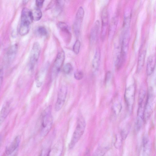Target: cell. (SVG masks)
Segmentation results:
<instances>
[{"label":"cell","instance_id":"obj_37","mask_svg":"<svg viewBox=\"0 0 156 156\" xmlns=\"http://www.w3.org/2000/svg\"><path fill=\"white\" fill-rule=\"evenodd\" d=\"M50 150L48 148H44L42 150L40 156H48Z\"/></svg>","mask_w":156,"mask_h":156},{"label":"cell","instance_id":"obj_5","mask_svg":"<svg viewBox=\"0 0 156 156\" xmlns=\"http://www.w3.org/2000/svg\"><path fill=\"white\" fill-rule=\"evenodd\" d=\"M40 53V45L37 42H35L33 46L30 56L29 68L30 70H34L39 58Z\"/></svg>","mask_w":156,"mask_h":156},{"label":"cell","instance_id":"obj_16","mask_svg":"<svg viewBox=\"0 0 156 156\" xmlns=\"http://www.w3.org/2000/svg\"><path fill=\"white\" fill-rule=\"evenodd\" d=\"M18 48V45L14 44L10 46L6 54V61L8 64L11 63L14 59Z\"/></svg>","mask_w":156,"mask_h":156},{"label":"cell","instance_id":"obj_29","mask_svg":"<svg viewBox=\"0 0 156 156\" xmlns=\"http://www.w3.org/2000/svg\"><path fill=\"white\" fill-rule=\"evenodd\" d=\"M107 147H100L98 148L95 151L93 156H104L108 151Z\"/></svg>","mask_w":156,"mask_h":156},{"label":"cell","instance_id":"obj_19","mask_svg":"<svg viewBox=\"0 0 156 156\" xmlns=\"http://www.w3.org/2000/svg\"><path fill=\"white\" fill-rule=\"evenodd\" d=\"M146 54V51L144 49H141L140 51L138 58L136 67V71L137 73L140 72L143 67Z\"/></svg>","mask_w":156,"mask_h":156},{"label":"cell","instance_id":"obj_22","mask_svg":"<svg viewBox=\"0 0 156 156\" xmlns=\"http://www.w3.org/2000/svg\"><path fill=\"white\" fill-rule=\"evenodd\" d=\"M131 19V14L130 11H127L125 13L123 24V33L129 31Z\"/></svg>","mask_w":156,"mask_h":156},{"label":"cell","instance_id":"obj_18","mask_svg":"<svg viewBox=\"0 0 156 156\" xmlns=\"http://www.w3.org/2000/svg\"><path fill=\"white\" fill-rule=\"evenodd\" d=\"M100 58V51L99 49H97L95 51L92 62V70L94 73L97 72L99 69Z\"/></svg>","mask_w":156,"mask_h":156},{"label":"cell","instance_id":"obj_10","mask_svg":"<svg viewBox=\"0 0 156 156\" xmlns=\"http://www.w3.org/2000/svg\"><path fill=\"white\" fill-rule=\"evenodd\" d=\"M129 31L123 33L121 44V55L122 58L125 60L127 53L129 41Z\"/></svg>","mask_w":156,"mask_h":156},{"label":"cell","instance_id":"obj_30","mask_svg":"<svg viewBox=\"0 0 156 156\" xmlns=\"http://www.w3.org/2000/svg\"><path fill=\"white\" fill-rule=\"evenodd\" d=\"M145 94L146 90L145 88L144 87H142L139 91L138 100V104L143 103Z\"/></svg>","mask_w":156,"mask_h":156},{"label":"cell","instance_id":"obj_42","mask_svg":"<svg viewBox=\"0 0 156 156\" xmlns=\"http://www.w3.org/2000/svg\"><path fill=\"white\" fill-rule=\"evenodd\" d=\"M18 150H17L14 152L12 153L11 154L7 155L8 156H16L17 154Z\"/></svg>","mask_w":156,"mask_h":156},{"label":"cell","instance_id":"obj_21","mask_svg":"<svg viewBox=\"0 0 156 156\" xmlns=\"http://www.w3.org/2000/svg\"><path fill=\"white\" fill-rule=\"evenodd\" d=\"M47 70L46 69H41L37 75L35 79V83L37 87H41L44 80Z\"/></svg>","mask_w":156,"mask_h":156},{"label":"cell","instance_id":"obj_38","mask_svg":"<svg viewBox=\"0 0 156 156\" xmlns=\"http://www.w3.org/2000/svg\"><path fill=\"white\" fill-rule=\"evenodd\" d=\"M112 74L111 72L109 71L107 72L105 79V82L106 83H108L111 78Z\"/></svg>","mask_w":156,"mask_h":156},{"label":"cell","instance_id":"obj_39","mask_svg":"<svg viewBox=\"0 0 156 156\" xmlns=\"http://www.w3.org/2000/svg\"><path fill=\"white\" fill-rule=\"evenodd\" d=\"M44 0H37L36 1V5L37 8H41L43 5Z\"/></svg>","mask_w":156,"mask_h":156},{"label":"cell","instance_id":"obj_31","mask_svg":"<svg viewBox=\"0 0 156 156\" xmlns=\"http://www.w3.org/2000/svg\"><path fill=\"white\" fill-rule=\"evenodd\" d=\"M36 31L37 34L41 36H45L48 34V31L45 27L40 26L37 27Z\"/></svg>","mask_w":156,"mask_h":156},{"label":"cell","instance_id":"obj_9","mask_svg":"<svg viewBox=\"0 0 156 156\" xmlns=\"http://www.w3.org/2000/svg\"><path fill=\"white\" fill-rule=\"evenodd\" d=\"M84 14V11L82 7H80L77 12L75 20L73 25L74 31L76 35H78L80 32L81 23Z\"/></svg>","mask_w":156,"mask_h":156},{"label":"cell","instance_id":"obj_34","mask_svg":"<svg viewBox=\"0 0 156 156\" xmlns=\"http://www.w3.org/2000/svg\"><path fill=\"white\" fill-rule=\"evenodd\" d=\"M122 139L120 135L117 136L116 140L114 144L115 147L117 149H119L121 147L122 144Z\"/></svg>","mask_w":156,"mask_h":156},{"label":"cell","instance_id":"obj_3","mask_svg":"<svg viewBox=\"0 0 156 156\" xmlns=\"http://www.w3.org/2000/svg\"><path fill=\"white\" fill-rule=\"evenodd\" d=\"M154 97L152 90H149L144 105V122H146L150 118L154 107Z\"/></svg>","mask_w":156,"mask_h":156},{"label":"cell","instance_id":"obj_12","mask_svg":"<svg viewBox=\"0 0 156 156\" xmlns=\"http://www.w3.org/2000/svg\"><path fill=\"white\" fill-rule=\"evenodd\" d=\"M143 104L138 105L137 112V117L135 125L136 129L139 131L141 128L144 122V109Z\"/></svg>","mask_w":156,"mask_h":156},{"label":"cell","instance_id":"obj_41","mask_svg":"<svg viewBox=\"0 0 156 156\" xmlns=\"http://www.w3.org/2000/svg\"><path fill=\"white\" fill-rule=\"evenodd\" d=\"M83 156H90V151L89 149H87Z\"/></svg>","mask_w":156,"mask_h":156},{"label":"cell","instance_id":"obj_32","mask_svg":"<svg viewBox=\"0 0 156 156\" xmlns=\"http://www.w3.org/2000/svg\"><path fill=\"white\" fill-rule=\"evenodd\" d=\"M73 69L72 66L70 63L66 64L63 67V70L64 73L67 74H69Z\"/></svg>","mask_w":156,"mask_h":156},{"label":"cell","instance_id":"obj_17","mask_svg":"<svg viewBox=\"0 0 156 156\" xmlns=\"http://www.w3.org/2000/svg\"><path fill=\"white\" fill-rule=\"evenodd\" d=\"M155 56L154 55H150L147 58L146 73L147 75H151L153 72L155 65Z\"/></svg>","mask_w":156,"mask_h":156},{"label":"cell","instance_id":"obj_35","mask_svg":"<svg viewBox=\"0 0 156 156\" xmlns=\"http://www.w3.org/2000/svg\"><path fill=\"white\" fill-rule=\"evenodd\" d=\"M74 77L78 80H81L83 77V73L80 71H76L74 74Z\"/></svg>","mask_w":156,"mask_h":156},{"label":"cell","instance_id":"obj_2","mask_svg":"<svg viewBox=\"0 0 156 156\" xmlns=\"http://www.w3.org/2000/svg\"><path fill=\"white\" fill-rule=\"evenodd\" d=\"M86 127V122L82 116L78 118L77 124L69 144V148L72 149L83 134Z\"/></svg>","mask_w":156,"mask_h":156},{"label":"cell","instance_id":"obj_14","mask_svg":"<svg viewBox=\"0 0 156 156\" xmlns=\"http://www.w3.org/2000/svg\"><path fill=\"white\" fill-rule=\"evenodd\" d=\"M100 26L99 21L97 20L91 29L90 34V41L92 44L95 43L97 40Z\"/></svg>","mask_w":156,"mask_h":156},{"label":"cell","instance_id":"obj_28","mask_svg":"<svg viewBox=\"0 0 156 156\" xmlns=\"http://www.w3.org/2000/svg\"><path fill=\"white\" fill-rule=\"evenodd\" d=\"M30 29V26L20 24L19 31L20 34L21 36H24L29 32Z\"/></svg>","mask_w":156,"mask_h":156},{"label":"cell","instance_id":"obj_7","mask_svg":"<svg viewBox=\"0 0 156 156\" xmlns=\"http://www.w3.org/2000/svg\"><path fill=\"white\" fill-rule=\"evenodd\" d=\"M67 93V88L66 86L65 85L62 86L59 90L55 105V109L56 111L60 110L63 106Z\"/></svg>","mask_w":156,"mask_h":156},{"label":"cell","instance_id":"obj_11","mask_svg":"<svg viewBox=\"0 0 156 156\" xmlns=\"http://www.w3.org/2000/svg\"><path fill=\"white\" fill-rule=\"evenodd\" d=\"M33 20L31 11L27 8H23L21 12L20 24L30 26Z\"/></svg>","mask_w":156,"mask_h":156},{"label":"cell","instance_id":"obj_6","mask_svg":"<svg viewBox=\"0 0 156 156\" xmlns=\"http://www.w3.org/2000/svg\"><path fill=\"white\" fill-rule=\"evenodd\" d=\"M65 59V54L62 50L59 51L54 61L52 71V77L54 78L58 74Z\"/></svg>","mask_w":156,"mask_h":156},{"label":"cell","instance_id":"obj_20","mask_svg":"<svg viewBox=\"0 0 156 156\" xmlns=\"http://www.w3.org/2000/svg\"><path fill=\"white\" fill-rule=\"evenodd\" d=\"M10 103L7 102L4 104L0 112V125L4 122L10 111Z\"/></svg>","mask_w":156,"mask_h":156},{"label":"cell","instance_id":"obj_13","mask_svg":"<svg viewBox=\"0 0 156 156\" xmlns=\"http://www.w3.org/2000/svg\"><path fill=\"white\" fill-rule=\"evenodd\" d=\"M118 18L117 16L112 17L110 23L108 28V37L109 40L113 38L116 30Z\"/></svg>","mask_w":156,"mask_h":156},{"label":"cell","instance_id":"obj_40","mask_svg":"<svg viewBox=\"0 0 156 156\" xmlns=\"http://www.w3.org/2000/svg\"><path fill=\"white\" fill-rule=\"evenodd\" d=\"M3 72L2 70H0V89L3 81Z\"/></svg>","mask_w":156,"mask_h":156},{"label":"cell","instance_id":"obj_1","mask_svg":"<svg viewBox=\"0 0 156 156\" xmlns=\"http://www.w3.org/2000/svg\"><path fill=\"white\" fill-rule=\"evenodd\" d=\"M51 110V106L49 105L43 112L41 130V134L42 136H46L51 128L53 121Z\"/></svg>","mask_w":156,"mask_h":156},{"label":"cell","instance_id":"obj_26","mask_svg":"<svg viewBox=\"0 0 156 156\" xmlns=\"http://www.w3.org/2000/svg\"><path fill=\"white\" fill-rule=\"evenodd\" d=\"M31 12L33 20L37 21L41 19L42 16V13L40 9L37 8Z\"/></svg>","mask_w":156,"mask_h":156},{"label":"cell","instance_id":"obj_8","mask_svg":"<svg viewBox=\"0 0 156 156\" xmlns=\"http://www.w3.org/2000/svg\"><path fill=\"white\" fill-rule=\"evenodd\" d=\"M108 12L106 7L103 9L101 16V38L103 41L106 35L108 29Z\"/></svg>","mask_w":156,"mask_h":156},{"label":"cell","instance_id":"obj_4","mask_svg":"<svg viewBox=\"0 0 156 156\" xmlns=\"http://www.w3.org/2000/svg\"><path fill=\"white\" fill-rule=\"evenodd\" d=\"M136 86L133 84L128 87L124 93V98L129 112L131 113L134 105Z\"/></svg>","mask_w":156,"mask_h":156},{"label":"cell","instance_id":"obj_15","mask_svg":"<svg viewBox=\"0 0 156 156\" xmlns=\"http://www.w3.org/2000/svg\"><path fill=\"white\" fill-rule=\"evenodd\" d=\"M19 136H16L10 144L6 148L5 153L8 155L11 154L18 149L20 142Z\"/></svg>","mask_w":156,"mask_h":156},{"label":"cell","instance_id":"obj_27","mask_svg":"<svg viewBox=\"0 0 156 156\" xmlns=\"http://www.w3.org/2000/svg\"><path fill=\"white\" fill-rule=\"evenodd\" d=\"M122 108V105L120 101L117 100L115 101L112 106V109L114 114L117 115L120 112Z\"/></svg>","mask_w":156,"mask_h":156},{"label":"cell","instance_id":"obj_36","mask_svg":"<svg viewBox=\"0 0 156 156\" xmlns=\"http://www.w3.org/2000/svg\"><path fill=\"white\" fill-rule=\"evenodd\" d=\"M129 131V128L126 127L122 129L121 133L120 136L122 140H125L127 136Z\"/></svg>","mask_w":156,"mask_h":156},{"label":"cell","instance_id":"obj_24","mask_svg":"<svg viewBox=\"0 0 156 156\" xmlns=\"http://www.w3.org/2000/svg\"><path fill=\"white\" fill-rule=\"evenodd\" d=\"M143 156H149L150 152V146L149 139L146 136L143 139Z\"/></svg>","mask_w":156,"mask_h":156},{"label":"cell","instance_id":"obj_25","mask_svg":"<svg viewBox=\"0 0 156 156\" xmlns=\"http://www.w3.org/2000/svg\"><path fill=\"white\" fill-rule=\"evenodd\" d=\"M58 144L51 151L50 150L48 156H60L62 148Z\"/></svg>","mask_w":156,"mask_h":156},{"label":"cell","instance_id":"obj_33","mask_svg":"<svg viewBox=\"0 0 156 156\" xmlns=\"http://www.w3.org/2000/svg\"><path fill=\"white\" fill-rule=\"evenodd\" d=\"M80 47V41L77 40L75 41L73 48L74 52L76 54L79 53Z\"/></svg>","mask_w":156,"mask_h":156},{"label":"cell","instance_id":"obj_23","mask_svg":"<svg viewBox=\"0 0 156 156\" xmlns=\"http://www.w3.org/2000/svg\"><path fill=\"white\" fill-rule=\"evenodd\" d=\"M58 27L61 32L67 38V40L69 41L71 36L68 25L64 22H60L58 24Z\"/></svg>","mask_w":156,"mask_h":156}]
</instances>
